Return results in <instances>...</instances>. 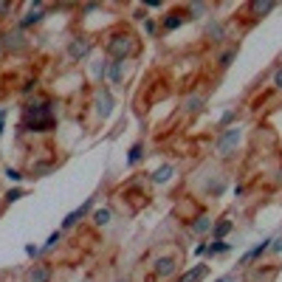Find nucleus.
<instances>
[{"label": "nucleus", "instance_id": "1", "mask_svg": "<svg viewBox=\"0 0 282 282\" xmlns=\"http://www.w3.org/2000/svg\"><path fill=\"white\" fill-rule=\"evenodd\" d=\"M26 127L31 133H45L54 127V113H51V104L48 102H34L26 107Z\"/></svg>", "mask_w": 282, "mask_h": 282}, {"label": "nucleus", "instance_id": "2", "mask_svg": "<svg viewBox=\"0 0 282 282\" xmlns=\"http://www.w3.org/2000/svg\"><path fill=\"white\" fill-rule=\"evenodd\" d=\"M135 51H138V45H135V37L133 34H113L110 40H107V54L113 56V59H127V56H133Z\"/></svg>", "mask_w": 282, "mask_h": 282}, {"label": "nucleus", "instance_id": "3", "mask_svg": "<svg viewBox=\"0 0 282 282\" xmlns=\"http://www.w3.org/2000/svg\"><path fill=\"white\" fill-rule=\"evenodd\" d=\"M240 127H229V130H223V133H220V138H217V153H220V155H231V150H234L237 144H240Z\"/></svg>", "mask_w": 282, "mask_h": 282}, {"label": "nucleus", "instance_id": "4", "mask_svg": "<svg viewBox=\"0 0 282 282\" xmlns=\"http://www.w3.org/2000/svg\"><path fill=\"white\" fill-rule=\"evenodd\" d=\"M175 268H178V262H175L172 257L155 259V277H158V280H167V277H172V274H175Z\"/></svg>", "mask_w": 282, "mask_h": 282}, {"label": "nucleus", "instance_id": "5", "mask_svg": "<svg viewBox=\"0 0 282 282\" xmlns=\"http://www.w3.org/2000/svg\"><path fill=\"white\" fill-rule=\"evenodd\" d=\"M88 54H90V40H71V45H68L71 59H85Z\"/></svg>", "mask_w": 282, "mask_h": 282}, {"label": "nucleus", "instance_id": "6", "mask_svg": "<svg viewBox=\"0 0 282 282\" xmlns=\"http://www.w3.org/2000/svg\"><path fill=\"white\" fill-rule=\"evenodd\" d=\"M45 14H43V3H31V9H28V14L20 20L23 28H28V26H37V23L43 20Z\"/></svg>", "mask_w": 282, "mask_h": 282}, {"label": "nucleus", "instance_id": "7", "mask_svg": "<svg viewBox=\"0 0 282 282\" xmlns=\"http://www.w3.org/2000/svg\"><path fill=\"white\" fill-rule=\"evenodd\" d=\"M183 20H186V17H183V11H169L167 17L161 20V26H164V31H175Z\"/></svg>", "mask_w": 282, "mask_h": 282}, {"label": "nucleus", "instance_id": "8", "mask_svg": "<svg viewBox=\"0 0 282 282\" xmlns=\"http://www.w3.org/2000/svg\"><path fill=\"white\" fill-rule=\"evenodd\" d=\"M189 229H192V234H206V231H212V229H214V220H212V217H206V214H201Z\"/></svg>", "mask_w": 282, "mask_h": 282}, {"label": "nucleus", "instance_id": "9", "mask_svg": "<svg viewBox=\"0 0 282 282\" xmlns=\"http://www.w3.org/2000/svg\"><path fill=\"white\" fill-rule=\"evenodd\" d=\"M90 220H93V226H99V229H104V226H110V220H113V212L110 209H96V212L90 214Z\"/></svg>", "mask_w": 282, "mask_h": 282}, {"label": "nucleus", "instance_id": "10", "mask_svg": "<svg viewBox=\"0 0 282 282\" xmlns=\"http://www.w3.org/2000/svg\"><path fill=\"white\" fill-rule=\"evenodd\" d=\"M96 104H99V107H96V110H99V116H102V119H107V116H110V110H113L110 93H107V90H102V93H99V102H96Z\"/></svg>", "mask_w": 282, "mask_h": 282}, {"label": "nucleus", "instance_id": "11", "mask_svg": "<svg viewBox=\"0 0 282 282\" xmlns=\"http://www.w3.org/2000/svg\"><path fill=\"white\" fill-rule=\"evenodd\" d=\"M172 175H175V167H172V164H164L161 169L153 172V183H167V180H172Z\"/></svg>", "mask_w": 282, "mask_h": 282}, {"label": "nucleus", "instance_id": "12", "mask_svg": "<svg viewBox=\"0 0 282 282\" xmlns=\"http://www.w3.org/2000/svg\"><path fill=\"white\" fill-rule=\"evenodd\" d=\"M206 274H209V268H206V265H195V268L186 271V274H183V277H180L178 282H201L203 277H206Z\"/></svg>", "mask_w": 282, "mask_h": 282}, {"label": "nucleus", "instance_id": "13", "mask_svg": "<svg viewBox=\"0 0 282 282\" xmlns=\"http://www.w3.org/2000/svg\"><path fill=\"white\" fill-rule=\"evenodd\" d=\"M141 158H144V141H135L130 147V153H127V167H135Z\"/></svg>", "mask_w": 282, "mask_h": 282}, {"label": "nucleus", "instance_id": "14", "mask_svg": "<svg viewBox=\"0 0 282 282\" xmlns=\"http://www.w3.org/2000/svg\"><path fill=\"white\" fill-rule=\"evenodd\" d=\"M122 68H124V59H113L110 65H107V79H110L113 85L122 82Z\"/></svg>", "mask_w": 282, "mask_h": 282}, {"label": "nucleus", "instance_id": "15", "mask_svg": "<svg viewBox=\"0 0 282 282\" xmlns=\"http://www.w3.org/2000/svg\"><path fill=\"white\" fill-rule=\"evenodd\" d=\"M28 280L31 282H48V268H45V265H34V268L28 271Z\"/></svg>", "mask_w": 282, "mask_h": 282}, {"label": "nucleus", "instance_id": "16", "mask_svg": "<svg viewBox=\"0 0 282 282\" xmlns=\"http://www.w3.org/2000/svg\"><path fill=\"white\" fill-rule=\"evenodd\" d=\"M231 231V220H220V223L212 229V234H214V240H223L226 234Z\"/></svg>", "mask_w": 282, "mask_h": 282}, {"label": "nucleus", "instance_id": "17", "mask_svg": "<svg viewBox=\"0 0 282 282\" xmlns=\"http://www.w3.org/2000/svg\"><path fill=\"white\" fill-rule=\"evenodd\" d=\"M226 251H231V246H229V243H226V240H214L212 246H209V251H206V254H226Z\"/></svg>", "mask_w": 282, "mask_h": 282}, {"label": "nucleus", "instance_id": "18", "mask_svg": "<svg viewBox=\"0 0 282 282\" xmlns=\"http://www.w3.org/2000/svg\"><path fill=\"white\" fill-rule=\"evenodd\" d=\"M201 104H203V96H201V93H195V96H189V99L183 102V107H186V110H189V113L201 110Z\"/></svg>", "mask_w": 282, "mask_h": 282}, {"label": "nucleus", "instance_id": "19", "mask_svg": "<svg viewBox=\"0 0 282 282\" xmlns=\"http://www.w3.org/2000/svg\"><path fill=\"white\" fill-rule=\"evenodd\" d=\"M277 9V3H251V11L254 14H268V11Z\"/></svg>", "mask_w": 282, "mask_h": 282}, {"label": "nucleus", "instance_id": "20", "mask_svg": "<svg viewBox=\"0 0 282 282\" xmlns=\"http://www.w3.org/2000/svg\"><path fill=\"white\" fill-rule=\"evenodd\" d=\"M234 54H237L234 48L223 51V54H220V59H217V65H220V68H229V65H231V59H234Z\"/></svg>", "mask_w": 282, "mask_h": 282}, {"label": "nucleus", "instance_id": "21", "mask_svg": "<svg viewBox=\"0 0 282 282\" xmlns=\"http://www.w3.org/2000/svg\"><path fill=\"white\" fill-rule=\"evenodd\" d=\"M59 240H62V229H56V231H51V234H48V240H45V251H48V248H54L56 243H59Z\"/></svg>", "mask_w": 282, "mask_h": 282}, {"label": "nucleus", "instance_id": "22", "mask_svg": "<svg viewBox=\"0 0 282 282\" xmlns=\"http://www.w3.org/2000/svg\"><path fill=\"white\" fill-rule=\"evenodd\" d=\"M79 220H82V214H79V209H77V212H71L65 220H62V229H71V226H77Z\"/></svg>", "mask_w": 282, "mask_h": 282}, {"label": "nucleus", "instance_id": "23", "mask_svg": "<svg viewBox=\"0 0 282 282\" xmlns=\"http://www.w3.org/2000/svg\"><path fill=\"white\" fill-rule=\"evenodd\" d=\"M209 37H214V40H223V28H220V26H217V23H212V26H209Z\"/></svg>", "mask_w": 282, "mask_h": 282}, {"label": "nucleus", "instance_id": "24", "mask_svg": "<svg viewBox=\"0 0 282 282\" xmlns=\"http://www.w3.org/2000/svg\"><path fill=\"white\" fill-rule=\"evenodd\" d=\"M6 178H9V180H14V183H20V180H23V172H20V169H6Z\"/></svg>", "mask_w": 282, "mask_h": 282}, {"label": "nucleus", "instance_id": "25", "mask_svg": "<svg viewBox=\"0 0 282 282\" xmlns=\"http://www.w3.org/2000/svg\"><path fill=\"white\" fill-rule=\"evenodd\" d=\"M144 31L147 34H155L158 31V23L153 20V17H147V20H144Z\"/></svg>", "mask_w": 282, "mask_h": 282}, {"label": "nucleus", "instance_id": "26", "mask_svg": "<svg viewBox=\"0 0 282 282\" xmlns=\"http://www.w3.org/2000/svg\"><path fill=\"white\" fill-rule=\"evenodd\" d=\"M20 198H23V189H20V186H17V189H9V195H6V201H9V203L20 201Z\"/></svg>", "mask_w": 282, "mask_h": 282}, {"label": "nucleus", "instance_id": "27", "mask_svg": "<svg viewBox=\"0 0 282 282\" xmlns=\"http://www.w3.org/2000/svg\"><path fill=\"white\" fill-rule=\"evenodd\" d=\"M26 254H28V257H40V254H43V248L34 246V243H28V246H26Z\"/></svg>", "mask_w": 282, "mask_h": 282}, {"label": "nucleus", "instance_id": "28", "mask_svg": "<svg viewBox=\"0 0 282 282\" xmlns=\"http://www.w3.org/2000/svg\"><path fill=\"white\" fill-rule=\"evenodd\" d=\"M234 116H237L234 110H229V113H223V119H220V124H223V127H226V124H231V122H234Z\"/></svg>", "mask_w": 282, "mask_h": 282}, {"label": "nucleus", "instance_id": "29", "mask_svg": "<svg viewBox=\"0 0 282 282\" xmlns=\"http://www.w3.org/2000/svg\"><path fill=\"white\" fill-rule=\"evenodd\" d=\"M274 85H277V90H282V68L274 71Z\"/></svg>", "mask_w": 282, "mask_h": 282}, {"label": "nucleus", "instance_id": "30", "mask_svg": "<svg viewBox=\"0 0 282 282\" xmlns=\"http://www.w3.org/2000/svg\"><path fill=\"white\" fill-rule=\"evenodd\" d=\"M271 251H277V254L282 251V237H277V240H271Z\"/></svg>", "mask_w": 282, "mask_h": 282}, {"label": "nucleus", "instance_id": "31", "mask_svg": "<svg viewBox=\"0 0 282 282\" xmlns=\"http://www.w3.org/2000/svg\"><path fill=\"white\" fill-rule=\"evenodd\" d=\"M206 251H209V246H206V243H201V246H195V254H198V257H203Z\"/></svg>", "mask_w": 282, "mask_h": 282}, {"label": "nucleus", "instance_id": "32", "mask_svg": "<svg viewBox=\"0 0 282 282\" xmlns=\"http://www.w3.org/2000/svg\"><path fill=\"white\" fill-rule=\"evenodd\" d=\"M11 11V3H0V17H6Z\"/></svg>", "mask_w": 282, "mask_h": 282}, {"label": "nucleus", "instance_id": "33", "mask_svg": "<svg viewBox=\"0 0 282 282\" xmlns=\"http://www.w3.org/2000/svg\"><path fill=\"white\" fill-rule=\"evenodd\" d=\"M214 282H237L234 277H220V280H214Z\"/></svg>", "mask_w": 282, "mask_h": 282}, {"label": "nucleus", "instance_id": "34", "mask_svg": "<svg viewBox=\"0 0 282 282\" xmlns=\"http://www.w3.org/2000/svg\"><path fill=\"white\" fill-rule=\"evenodd\" d=\"M0 124H3V110H0Z\"/></svg>", "mask_w": 282, "mask_h": 282}]
</instances>
